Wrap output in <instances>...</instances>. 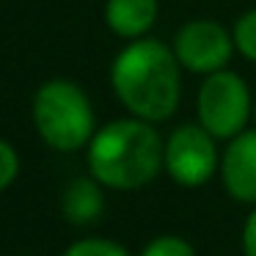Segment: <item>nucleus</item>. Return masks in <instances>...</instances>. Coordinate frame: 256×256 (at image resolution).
Wrapping results in <instances>:
<instances>
[{"instance_id":"9d476101","label":"nucleus","mask_w":256,"mask_h":256,"mask_svg":"<svg viewBox=\"0 0 256 256\" xmlns=\"http://www.w3.org/2000/svg\"><path fill=\"white\" fill-rule=\"evenodd\" d=\"M234 47L248 61H256V8L237 20V25H234Z\"/></svg>"},{"instance_id":"9b49d317","label":"nucleus","mask_w":256,"mask_h":256,"mask_svg":"<svg viewBox=\"0 0 256 256\" xmlns=\"http://www.w3.org/2000/svg\"><path fill=\"white\" fill-rule=\"evenodd\" d=\"M64 256H130V254L110 240H80V242L69 245Z\"/></svg>"},{"instance_id":"f8f14e48","label":"nucleus","mask_w":256,"mask_h":256,"mask_svg":"<svg viewBox=\"0 0 256 256\" xmlns=\"http://www.w3.org/2000/svg\"><path fill=\"white\" fill-rule=\"evenodd\" d=\"M144 256H196L184 240L179 237H157L146 245Z\"/></svg>"},{"instance_id":"6e6552de","label":"nucleus","mask_w":256,"mask_h":256,"mask_svg":"<svg viewBox=\"0 0 256 256\" xmlns=\"http://www.w3.org/2000/svg\"><path fill=\"white\" fill-rule=\"evenodd\" d=\"M108 28L124 39H140L157 20V0H108Z\"/></svg>"},{"instance_id":"423d86ee","label":"nucleus","mask_w":256,"mask_h":256,"mask_svg":"<svg viewBox=\"0 0 256 256\" xmlns=\"http://www.w3.org/2000/svg\"><path fill=\"white\" fill-rule=\"evenodd\" d=\"M232 50H234V36H228V30L223 25L212 22V20L188 22L174 42V52H176L179 64L198 74L220 72L232 58Z\"/></svg>"},{"instance_id":"7ed1b4c3","label":"nucleus","mask_w":256,"mask_h":256,"mask_svg":"<svg viewBox=\"0 0 256 256\" xmlns=\"http://www.w3.org/2000/svg\"><path fill=\"white\" fill-rule=\"evenodd\" d=\"M34 124L47 146L74 152L94 138V108L80 86L50 80L34 96Z\"/></svg>"},{"instance_id":"1a4fd4ad","label":"nucleus","mask_w":256,"mask_h":256,"mask_svg":"<svg viewBox=\"0 0 256 256\" xmlns=\"http://www.w3.org/2000/svg\"><path fill=\"white\" fill-rule=\"evenodd\" d=\"M64 215H66L69 223H78V226H83V223H91L96 220V218L102 215V206H105V201H102V190L96 188V179H74V182L66 184V190H64Z\"/></svg>"},{"instance_id":"f03ea898","label":"nucleus","mask_w":256,"mask_h":256,"mask_svg":"<svg viewBox=\"0 0 256 256\" xmlns=\"http://www.w3.org/2000/svg\"><path fill=\"white\" fill-rule=\"evenodd\" d=\"M166 162L160 135L144 118L110 122L91 138L88 168L100 184L135 190L149 184Z\"/></svg>"},{"instance_id":"39448f33","label":"nucleus","mask_w":256,"mask_h":256,"mask_svg":"<svg viewBox=\"0 0 256 256\" xmlns=\"http://www.w3.org/2000/svg\"><path fill=\"white\" fill-rule=\"evenodd\" d=\"M218 154L212 135L204 127H179L166 144V168L174 182L184 188H198L215 174Z\"/></svg>"},{"instance_id":"20e7f679","label":"nucleus","mask_w":256,"mask_h":256,"mask_svg":"<svg viewBox=\"0 0 256 256\" xmlns=\"http://www.w3.org/2000/svg\"><path fill=\"white\" fill-rule=\"evenodd\" d=\"M250 116L248 86L234 72H212L198 91V118L212 138H234Z\"/></svg>"},{"instance_id":"0eeeda50","label":"nucleus","mask_w":256,"mask_h":256,"mask_svg":"<svg viewBox=\"0 0 256 256\" xmlns=\"http://www.w3.org/2000/svg\"><path fill=\"white\" fill-rule=\"evenodd\" d=\"M223 184L237 201H256V130L234 135L223 154Z\"/></svg>"},{"instance_id":"4468645a","label":"nucleus","mask_w":256,"mask_h":256,"mask_svg":"<svg viewBox=\"0 0 256 256\" xmlns=\"http://www.w3.org/2000/svg\"><path fill=\"white\" fill-rule=\"evenodd\" d=\"M242 250H245V256H256V210L250 212V218L245 220V228H242Z\"/></svg>"},{"instance_id":"f257e3e1","label":"nucleus","mask_w":256,"mask_h":256,"mask_svg":"<svg viewBox=\"0 0 256 256\" xmlns=\"http://www.w3.org/2000/svg\"><path fill=\"white\" fill-rule=\"evenodd\" d=\"M113 91L144 122H166L179 105V58L157 39H138L110 69Z\"/></svg>"},{"instance_id":"ddd939ff","label":"nucleus","mask_w":256,"mask_h":256,"mask_svg":"<svg viewBox=\"0 0 256 256\" xmlns=\"http://www.w3.org/2000/svg\"><path fill=\"white\" fill-rule=\"evenodd\" d=\"M20 171V160H17V152L0 138V190H6L8 184L17 179Z\"/></svg>"},{"instance_id":"2eb2a0df","label":"nucleus","mask_w":256,"mask_h":256,"mask_svg":"<svg viewBox=\"0 0 256 256\" xmlns=\"http://www.w3.org/2000/svg\"><path fill=\"white\" fill-rule=\"evenodd\" d=\"M254 122H256V105H254Z\"/></svg>"}]
</instances>
